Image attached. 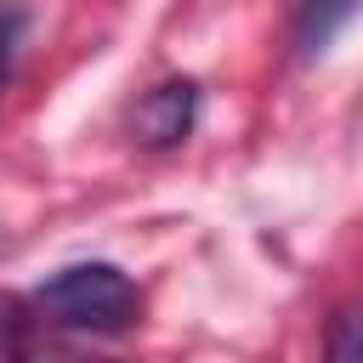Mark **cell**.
<instances>
[{
	"label": "cell",
	"instance_id": "5",
	"mask_svg": "<svg viewBox=\"0 0 363 363\" xmlns=\"http://www.w3.org/2000/svg\"><path fill=\"white\" fill-rule=\"evenodd\" d=\"M329 363H363V312H335L329 323Z\"/></svg>",
	"mask_w": 363,
	"mask_h": 363
},
{
	"label": "cell",
	"instance_id": "4",
	"mask_svg": "<svg viewBox=\"0 0 363 363\" xmlns=\"http://www.w3.org/2000/svg\"><path fill=\"white\" fill-rule=\"evenodd\" d=\"M0 363H34V318L17 295H0Z\"/></svg>",
	"mask_w": 363,
	"mask_h": 363
},
{
	"label": "cell",
	"instance_id": "6",
	"mask_svg": "<svg viewBox=\"0 0 363 363\" xmlns=\"http://www.w3.org/2000/svg\"><path fill=\"white\" fill-rule=\"evenodd\" d=\"M23 28H28V11L0 0V85L11 79V62H17V45H23Z\"/></svg>",
	"mask_w": 363,
	"mask_h": 363
},
{
	"label": "cell",
	"instance_id": "2",
	"mask_svg": "<svg viewBox=\"0 0 363 363\" xmlns=\"http://www.w3.org/2000/svg\"><path fill=\"white\" fill-rule=\"evenodd\" d=\"M193 119H199V85L193 79H164V85H153L130 108V136H136V147H153L159 153V147L187 142Z\"/></svg>",
	"mask_w": 363,
	"mask_h": 363
},
{
	"label": "cell",
	"instance_id": "1",
	"mask_svg": "<svg viewBox=\"0 0 363 363\" xmlns=\"http://www.w3.org/2000/svg\"><path fill=\"white\" fill-rule=\"evenodd\" d=\"M34 306L45 312V323L91 329V335H119L136 318V284L119 267H108V261H74V267L51 272L34 289Z\"/></svg>",
	"mask_w": 363,
	"mask_h": 363
},
{
	"label": "cell",
	"instance_id": "3",
	"mask_svg": "<svg viewBox=\"0 0 363 363\" xmlns=\"http://www.w3.org/2000/svg\"><path fill=\"white\" fill-rule=\"evenodd\" d=\"M352 11H357V0H295V45H301V57H318L340 34V23Z\"/></svg>",
	"mask_w": 363,
	"mask_h": 363
}]
</instances>
